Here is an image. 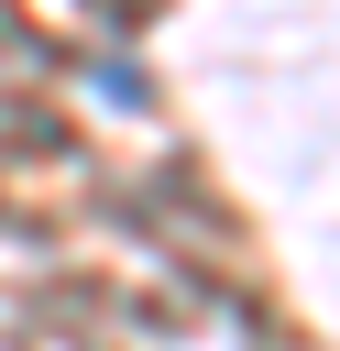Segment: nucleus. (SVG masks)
<instances>
[{
	"label": "nucleus",
	"instance_id": "1",
	"mask_svg": "<svg viewBox=\"0 0 340 351\" xmlns=\"http://www.w3.org/2000/svg\"><path fill=\"white\" fill-rule=\"evenodd\" d=\"M88 88H99L110 110H154V77H143L132 55H99V66H88Z\"/></svg>",
	"mask_w": 340,
	"mask_h": 351
}]
</instances>
